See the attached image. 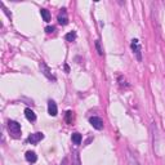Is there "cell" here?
Wrapping results in <instances>:
<instances>
[{"instance_id":"obj_15","label":"cell","mask_w":165,"mask_h":165,"mask_svg":"<svg viewBox=\"0 0 165 165\" xmlns=\"http://www.w3.org/2000/svg\"><path fill=\"white\" fill-rule=\"evenodd\" d=\"M96 48H97V52L99 56H103V49L101 48V41L99 40H96Z\"/></svg>"},{"instance_id":"obj_5","label":"cell","mask_w":165,"mask_h":165,"mask_svg":"<svg viewBox=\"0 0 165 165\" xmlns=\"http://www.w3.org/2000/svg\"><path fill=\"white\" fill-rule=\"evenodd\" d=\"M89 123H90V125L94 129H97V130H102V129H103V120H102L101 117H98V116L90 117Z\"/></svg>"},{"instance_id":"obj_9","label":"cell","mask_w":165,"mask_h":165,"mask_svg":"<svg viewBox=\"0 0 165 165\" xmlns=\"http://www.w3.org/2000/svg\"><path fill=\"white\" fill-rule=\"evenodd\" d=\"M25 158H26V160H27L28 163H31V164L36 163V160H37V156H36V154H35L34 151H27L26 155H25Z\"/></svg>"},{"instance_id":"obj_11","label":"cell","mask_w":165,"mask_h":165,"mask_svg":"<svg viewBox=\"0 0 165 165\" xmlns=\"http://www.w3.org/2000/svg\"><path fill=\"white\" fill-rule=\"evenodd\" d=\"M65 39H66L67 41H70V43L75 41V39H76V33H75V31H70V33H67V34L65 35Z\"/></svg>"},{"instance_id":"obj_12","label":"cell","mask_w":165,"mask_h":165,"mask_svg":"<svg viewBox=\"0 0 165 165\" xmlns=\"http://www.w3.org/2000/svg\"><path fill=\"white\" fill-rule=\"evenodd\" d=\"M40 14H41V17H43V20L45 22H49L50 21V13H49L48 9H41L40 11Z\"/></svg>"},{"instance_id":"obj_1","label":"cell","mask_w":165,"mask_h":165,"mask_svg":"<svg viewBox=\"0 0 165 165\" xmlns=\"http://www.w3.org/2000/svg\"><path fill=\"white\" fill-rule=\"evenodd\" d=\"M8 130L13 137H18L21 134V124L14 120H9L8 121Z\"/></svg>"},{"instance_id":"obj_2","label":"cell","mask_w":165,"mask_h":165,"mask_svg":"<svg viewBox=\"0 0 165 165\" xmlns=\"http://www.w3.org/2000/svg\"><path fill=\"white\" fill-rule=\"evenodd\" d=\"M40 71H41V74L45 76V77H48L49 80H52V81H56V76H54L53 74H52V71H50V68L46 66V63L45 62H40Z\"/></svg>"},{"instance_id":"obj_18","label":"cell","mask_w":165,"mask_h":165,"mask_svg":"<svg viewBox=\"0 0 165 165\" xmlns=\"http://www.w3.org/2000/svg\"><path fill=\"white\" fill-rule=\"evenodd\" d=\"M61 165H68V161H67V159L65 158L63 160H62V163H61Z\"/></svg>"},{"instance_id":"obj_13","label":"cell","mask_w":165,"mask_h":165,"mask_svg":"<svg viewBox=\"0 0 165 165\" xmlns=\"http://www.w3.org/2000/svg\"><path fill=\"white\" fill-rule=\"evenodd\" d=\"M72 165H81L80 164V158H79V152L77 151L72 152Z\"/></svg>"},{"instance_id":"obj_3","label":"cell","mask_w":165,"mask_h":165,"mask_svg":"<svg viewBox=\"0 0 165 165\" xmlns=\"http://www.w3.org/2000/svg\"><path fill=\"white\" fill-rule=\"evenodd\" d=\"M130 48H132L133 53L137 56V59L138 61H142V54H141V45H139V41L137 40V39H133V40H132Z\"/></svg>"},{"instance_id":"obj_14","label":"cell","mask_w":165,"mask_h":165,"mask_svg":"<svg viewBox=\"0 0 165 165\" xmlns=\"http://www.w3.org/2000/svg\"><path fill=\"white\" fill-rule=\"evenodd\" d=\"M128 160H129V164H130V165H141V164L137 161V159H136L132 154H129V155H128Z\"/></svg>"},{"instance_id":"obj_4","label":"cell","mask_w":165,"mask_h":165,"mask_svg":"<svg viewBox=\"0 0 165 165\" xmlns=\"http://www.w3.org/2000/svg\"><path fill=\"white\" fill-rule=\"evenodd\" d=\"M57 21L61 26H66L68 23V15H67V11L66 8H62L58 13V17H57Z\"/></svg>"},{"instance_id":"obj_6","label":"cell","mask_w":165,"mask_h":165,"mask_svg":"<svg viewBox=\"0 0 165 165\" xmlns=\"http://www.w3.org/2000/svg\"><path fill=\"white\" fill-rule=\"evenodd\" d=\"M44 138V134L41 132H36V133H33V134H30L27 141L31 143V145H36L37 142H40V141Z\"/></svg>"},{"instance_id":"obj_17","label":"cell","mask_w":165,"mask_h":165,"mask_svg":"<svg viewBox=\"0 0 165 165\" xmlns=\"http://www.w3.org/2000/svg\"><path fill=\"white\" fill-rule=\"evenodd\" d=\"M54 31H56L54 26H46V27H45V33H46V34H53Z\"/></svg>"},{"instance_id":"obj_10","label":"cell","mask_w":165,"mask_h":165,"mask_svg":"<svg viewBox=\"0 0 165 165\" xmlns=\"http://www.w3.org/2000/svg\"><path fill=\"white\" fill-rule=\"evenodd\" d=\"M71 139H72L74 145L79 146V145L81 143V141H83V137H81V134H80V133H74V134L71 136Z\"/></svg>"},{"instance_id":"obj_7","label":"cell","mask_w":165,"mask_h":165,"mask_svg":"<svg viewBox=\"0 0 165 165\" xmlns=\"http://www.w3.org/2000/svg\"><path fill=\"white\" fill-rule=\"evenodd\" d=\"M48 114L50 116H57V114H58V108H57V105L54 101L48 102Z\"/></svg>"},{"instance_id":"obj_8","label":"cell","mask_w":165,"mask_h":165,"mask_svg":"<svg viewBox=\"0 0 165 165\" xmlns=\"http://www.w3.org/2000/svg\"><path fill=\"white\" fill-rule=\"evenodd\" d=\"M25 116H26V119H27L30 123H34V121L36 120V115H35V112H34L31 108H26V110H25Z\"/></svg>"},{"instance_id":"obj_16","label":"cell","mask_w":165,"mask_h":165,"mask_svg":"<svg viewBox=\"0 0 165 165\" xmlns=\"http://www.w3.org/2000/svg\"><path fill=\"white\" fill-rule=\"evenodd\" d=\"M66 121H67L68 124L72 123V111H67V112H66Z\"/></svg>"}]
</instances>
